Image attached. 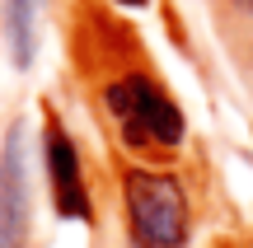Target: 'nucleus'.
<instances>
[{"label": "nucleus", "instance_id": "obj_2", "mask_svg": "<svg viewBox=\"0 0 253 248\" xmlns=\"http://www.w3.org/2000/svg\"><path fill=\"white\" fill-rule=\"evenodd\" d=\"M103 108L136 150H178L188 136V117L173 94L150 71H126L103 84Z\"/></svg>", "mask_w": 253, "mask_h": 248}, {"label": "nucleus", "instance_id": "obj_3", "mask_svg": "<svg viewBox=\"0 0 253 248\" xmlns=\"http://www.w3.org/2000/svg\"><path fill=\"white\" fill-rule=\"evenodd\" d=\"M42 127V164H47V187H52V211L61 220H94L89 206V187H84V164H80V145L71 141V131L61 127L56 112H47Z\"/></svg>", "mask_w": 253, "mask_h": 248}, {"label": "nucleus", "instance_id": "obj_5", "mask_svg": "<svg viewBox=\"0 0 253 248\" xmlns=\"http://www.w3.org/2000/svg\"><path fill=\"white\" fill-rule=\"evenodd\" d=\"M38 5L42 0H5V42L14 66H33L38 52Z\"/></svg>", "mask_w": 253, "mask_h": 248}, {"label": "nucleus", "instance_id": "obj_4", "mask_svg": "<svg viewBox=\"0 0 253 248\" xmlns=\"http://www.w3.org/2000/svg\"><path fill=\"white\" fill-rule=\"evenodd\" d=\"M33 234V197H28V155L24 127H9L0 141V248H28Z\"/></svg>", "mask_w": 253, "mask_h": 248}, {"label": "nucleus", "instance_id": "obj_7", "mask_svg": "<svg viewBox=\"0 0 253 248\" xmlns=\"http://www.w3.org/2000/svg\"><path fill=\"white\" fill-rule=\"evenodd\" d=\"M239 5H244V9H249V14H253V0H239Z\"/></svg>", "mask_w": 253, "mask_h": 248}, {"label": "nucleus", "instance_id": "obj_6", "mask_svg": "<svg viewBox=\"0 0 253 248\" xmlns=\"http://www.w3.org/2000/svg\"><path fill=\"white\" fill-rule=\"evenodd\" d=\"M108 5H122V9H145L150 0H108Z\"/></svg>", "mask_w": 253, "mask_h": 248}, {"label": "nucleus", "instance_id": "obj_8", "mask_svg": "<svg viewBox=\"0 0 253 248\" xmlns=\"http://www.w3.org/2000/svg\"><path fill=\"white\" fill-rule=\"evenodd\" d=\"M244 248H253V244H244Z\"/></svg>", "mask_w": 253, "mask_h": 248}, {"label": "nucleus", "instance_id": "obj_1", "mask_svg": "<svg viewBox=\"0 0 253 248\" xmlns=\"http://www.w3.org/2000/svg\"><path fill=\"white\" fill-rule=\"evenodd\" d=\"M122 211L136 248H188L192 206H188V187L169 169H150V164L122 169Z\"/></svg>", "mask_w": 253, "mask_h": 248}]
</instances>
